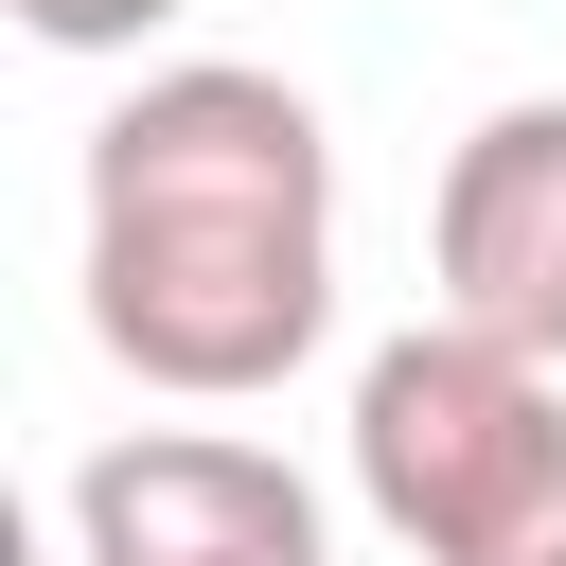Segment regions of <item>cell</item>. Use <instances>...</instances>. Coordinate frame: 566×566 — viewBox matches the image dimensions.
Listing matches in <instances>:
<instances>
[{"label": "cell", "instance_id": "1", "mask_svg": "<svg viewBox=\"0 0 566 566\" xmlns=\"http://www.w3.org/2000/svg\"><path fill=\"white\" fill-rule=\"evenodd\" d=\"M88 336L177 407H248L336 336V124L283 71L177 53L88 124Z\"/></svg>", "mask_w": 566, "mask_h": 566}, {"label": "cell", "instance_id": "2", "mask_svg": "<svg viewBox=\"0 0 566 566\" xmlns=\"http://www.w3.org/2000/svg\"><path fill=\"white\" fill-rule=\"evenodd\" d=\"M354 495L407 566H566V371L424 318L354 371Z\"/></svg>", "mask_w": 566, "mask_h": 566}, {"label": "cell", "instance_id": "3", "mask_svg": "<svg viewBox=\"0 0 566 566\" xmlns=\"http://www.w3.org/2000/svg\"><path fill=\"white\" fill-rule=\"evenodd\" d=\"M424 265H442V318L566 371V88L460 124L442 195H424Z\"/></svg>", "mask_w": 566, "mask_h": 566}, {"label": "cell", "instance_id": "4", "mask_svg": "<svg viewBox=\"0 0 566 566\" xmlns=\"http://www.w3.org/2000/svg\"><path fill=\"white\" fill-rule=\"evenodd\" d=\"M71 566H318V495L230 424H124L71 478Z\"/></svg>", "mask_w": 566, "mask_h": 566}, {"label": "cell", "instance_id": "5", "mask_svg": "<svg viewBox=\"0 0 566 566\" xmlns=\"http://www.w3.org/2000/svg\"><path fill=\"white\" fill-rule=\"evenodd\" d=\"M195 0H18V35H53V53H142V35H177Z\"/></svg>", "mask_w": 566, "mask_h": 566}]
</instances>
